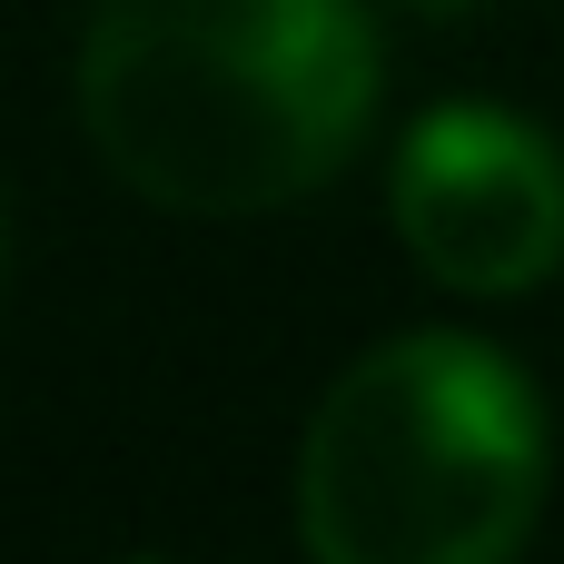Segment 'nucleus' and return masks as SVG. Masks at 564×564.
Returning <instances> with one entry per match:
<instances>
[{
	"label": "nucleus",
	"instance_id": "obj_4",
	"mask_svg": "<svg viewBox=\"0 0 564 564\" xmlns=\"http://www.w3.org/2000/svg\"><path fill=\"white\" fill-rule=\"evenodd\" d=\"M109 564H169V555H109Z\"/></svg>",
	"mask_w": 564,
	"mask_h": 564
},
{
	"label": "nucleus",
	"instance_id": "obj_1",
	"mask_svg": "<svg viewBox=\"0 0 564 564\" xmlns=\"http://www.w3.org/2000/svg\"><path fill=\"white\" fill-rule=\"evenodd\" d=\"M367 0H99L79 30V129L119 188L178 218L317 198L377 119Z\"/></svg>",
	"mask_w": 564,
	"mask_h": 564
},
{
	"label": "nucleus",
	"instance_id": "obj_5",
	"mask_svg": "<svg viewBox=\"0 0 564 564\" xmlns=\"http://www.w3.org/2000/svg\"><path fill=\"white\" fill-rule=\"evenodd\" d=\"M416 10H466V0H416Z\"/></svg>",
	"mask_w": 564,
	"mask_h": 564
},
{
	"label": "nucleus",
	"instance_id": "obj_3",
	"mask_svg": "<svg viewBox=\"0 0 564 564\" xmlns=\"http://www.w3.org/2000/svg\"><path fill=\"white\" fill-rule=\"evenodd\" d=\"M387 218L436 288L525 297L564 268V149L496 99L426 109L397 139Z\"/></svg>",
	"mask_w": 564,
	"mask_h": 564
},
{
	"label": "nucleus",
	"instance_id": "obj_2",
	"mask_svg": "<svg viewBox=\"0 0 564 564\" xmlns=\"http://www.w3.org/2000/svg\"><path fill=\"white\" fill-rule=\"evenodd\" d=\"M545 516L535 377L446 327L367 347L297 436L307 564H516Z\"/></svg>",
	"mask_w": 564,
	"mask_h": 564
}]
</instances>
